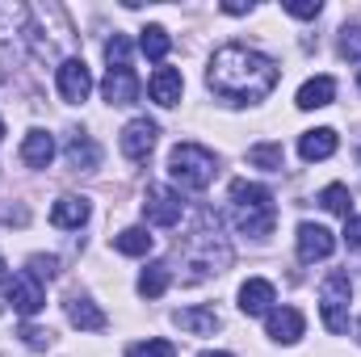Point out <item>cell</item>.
<instances>
[{"label":"cell","instance_id":"25","mask_svg":"<svg viewBox=\"0 0 361 357\" xmlns=\"http://www.w3.org/2000/svg\"><path fill=\"white\" fill-rule=\"evenodd\" d=\"M248 164L265 169V173H281V164H286L281 143H257V147H248Z\"/></svg>","mask_w":361,"mask_h":357},{"label":"cell","instance_id":"38","mask_svg":"<svg viewBox=\"0 0 361 357\" xmlns=\"http://www.w3.org/2000/svg\"><path fill=\"white\" fill-rule=\"evenodd\" d=\"M357 341H361V320H357Z\"/></svg>","mask_w":361,"mask_h":357},{"label":"cell","instance_id":"5","mask_svg":"<svg viewBox=\"0 0 361 357\" xmlns=\"http://www.w3.org/2000/svg\"><path fill=\"white\" fill-rule=\"evenodd\" d=\"M349 303H353V282L349 273H328L324 286H319V315H324V328L332 337L349 332Z\"/></svg>","mask_w":361,"mask_h":357},{"label":"cell","instance_id":"30","mask_svg":"<svg viewBox=\"0 0 361 357\" xmlns=\"http://www.w3.org/2000/svg\"><path fill=\"white\" fill-rule=\"evenodd\" d=\"M21 345H25V349H51V345H55V332L25 324V328H21Z\"/></svg>","mask_w":361,"mask_h":357},{"label":"cell","instance_id":"17","mask_svg":"<svg viewBox=\"0 0 361 357\" xmlns=\"http://www.w3.org/2000/svg\"><path fill=\"white\" fill-rule=\"evenodd\" d=\"M336 131L332 126H319V131H307L302 139H298V156L307 160V164H315V160H328L332 152H336Z\"/></svg>","mask_w":361,"mask_h":357},{"label":"cell","instance_id":"7","mask_svg":"<svg viewBox=\"0 0 361 357\" xmlns=\"http://www.w3.org/2000/svg\"><path fill=\"white\" fill-rule=\"evenodd\" d=\"M156 135H160V126L152 122V118H130L126 126H122V139H118V147H122V156L126 160H147L152 156V147H156Z\"/></svg>","mask_w":361,"mask_h":357},{"label":"cell","instance_id":"1","mask_svg":"<svg viewBox=\"0 0 361 357\" xmlns=\"http://www.w3.org/2000/svg\"><path fill=\"white\" fill-rule=\"evenodd\" d=\"M277 63L269 55H261L257 47H244V42H227L214 51L210 59V72H206V85L214 97H223L227 105H252L261 97H269L277 85Z\"/></svg>","mask_w":361,"mask_h":357},{"label":"cell","instance_id":"20","mask_svg":"<svg viewBox=\"0 0 361 357\" xmlns=\"http://www.w3.org/2000/svg\"><path fill=\"white\" fill-rule=\"evenodd\" d=\"M68 164L72 169H85V173L101 164V147L92 143V135H85V131H72L68 135Z\"/></svg>","mask_w":361,"mask_h":357},{"label":"cell","instance_id":"16","mask_svg":"<svg viewBox=\"0 0 361 357\" xmlns=\"http://www.w3.org/2000/svg\"><path fill=\"white\" fill-rule=\"evenodd\" d=\"M68 320H72L80 332H105V324H109L105 311H101L92 298H85V294H72V298H68Z\"/></svg>","mask_w":361,"mask_h":357},{"label":"cell","instance_id":"31","mask_svg":"<svg viewBox=\"0 0 361 357\" xmlns=\"http://www.w3.org/2000/svg\"><path fill=\"white\" fill-rule=\"evenodd\" d=\"M341 55L345 59H361V25H345L341 30Z\"/></svg>","mask_w":361,"mask_h":357},{"label":"cell","instance_id":"15","mask_svg":"<svg viewBox=\"0 0 361 357\" xmlns=\"http://www.w3.org/2000/svg\"><path fill=\"white\" fill-rule=\"evenodd\" d=\"M173 324H177L180 332H189V337H214L223 320H219L214 307H185V311L173 315Z\"/></svg>","mask_w":361,"mask_h":357},{"label":"cell","instance_id":"6","mask_svg":"<svg viewBox=\"0 0 361 357\" xmlns=\"http://www.w3.org/2000/svg\"><path fill=\"white\" fill-rule=\"evenodd\" d=\"M180 214H185V202H180L177 189H169V185H147V193H143V219H147L152 227H177Z\"/></svg>","mask_w":361,"mask_h":357},{"label":"cell","instance_id":"19","mask_svg":"<svg viewBox=\"0 0 361 357\" xmlns=\"http://www.w3.org/2000/svg\"><path fill=\"white\" fill-rule=\"evenodd\" d=\"M21 160H25L30 169H47V164L55 160V139H51L47 131H30V135L21 139Z\"/></svg>","mask_w":361,"mask_h":357},{"label":"cell","instance_id":"34","mask_svg":"<svg viewBox=\"0 0 361 357\" xmlns=\"http://www.w3.org/2000/svg\"><path fill=\"white\" fill-rule=\"evenodd\" d=\"M223 13H252V4H244V0H227Z\"/></svg>","mask_w":361,"mask_h":357},{"label":"cell","instance_id":"13","mask_svg":"<svg viewBox=\"0 0 361 357\" xmlns=\"http://www.w3.org/2000/svg\"><path fill=\"white\" fill-rule=\"evenodd\" d=\"M273 303H277V290H273V282H265V277H248L240 286V311L244 315H269Z\"/></svg>","mask_w":361,"mask_h":357},{"label":"cell","instance_id":"27","mask_svg":"<svg viewBox=\"0 0 361 357\" xmlns=\"http://www.w3.org/2000/svg\"><path fill=\"white\" fill-rule=\"evenodd\" d=\"M126 357H177V345L156 337V341H139V345H130Z\"/></svg>","mask_w":361,"mask_h":357},{"label":"cell","instance_id":"24","mask_svg":"<svg viewBox=\"0 0 361 357\" xmlns=\"http://www.w3.org/2000/svg\"><path fill=\"white\" fill-rule=\"evenodd\" d=\"M139 47H143V55H147V59H156V63H160V59L173 51V38H169V30H164V25H147V30H143V38H139Z\"/></svg>","mask_w":361,"mask_h":357},{"label":"cell","instance_id":"39","mask_svg":"<svg viewBox=\"0 0 361 357\" xmlns=\"http://www.w3.org/2000/svg\"><path fill=\"white\" fill-rule=\"evenodd\" d=\"M357 85H361V72H357Z\"/></svg>","mask_w":361,"mask_h":357},{"label":"cell","instance_id":"9","mask_svg":"<svg viewBox=\"0 0 361 357\" xmlns=\"http://www.w3.org/2000/svg\"><path fill=\"white\" fill-rule=\"evenodd\" d=\"M8 303H13V311L17 315H38L42 311V303H47V290H42V282L38 277H30V273H17L13 277V286H8Z\"/></svg>","mask_w":361,"mask_h":357},{"label":"cell","instance_id":"36","mask_svg":"<svg viewBox=\"0 0 361 357\" xmlns=\"http://www.w3.org/2000/svg\"><path fill=\"white\" fill-rule=\"evenodd\" d=\"M197 357H231V353H210V349H206V353H197Z\"/></svg>","mask_w":361,"mask_h":357},{"label":"cell","instance_id":"14","mask_svg":"<svg viewBox=\"0 0 361 357\" xmlns=\"http://www.w3.org/2000/svg\"><path fill=\"white\" fill-rule=\"evenodd\" d=\"M92 214L89 198H80V193H63L55 206H51V223L55 227H63V231H76V227H85Z\"/></svg>","mask_w":361,"mask_h":357},{"label":"cell","instance_id":"21","mask_svg":"<svg viewBox=\"0 0 361 357\" xmlns=\"http://www.w3.org/2000/svg\"><path fill=\"white\" fill-rule=\"evenodd\" d=\"M332 97H336V80L315 76V80H307L298 89V109H324V105H332Z\"/></svg>","mask_w":361,"mask_h":357},{"label":"cell","instance_id":"35","mask_svg":"<svg viewBox=\"0 0 361 357\" xmlns=\"http://www.w3.org/2000/svg\"><path fill=\"white\" fill-rule=\"evenodd\" d=\"M4 282H8V269H4V261H0V286H4Z\"/></svg>","mask_w":361,"mask_h":357},{"label":"cell","instance_id":"22","mask_svg":"<svg viewBox=\"0 0 361 357\" xmlns=\"http://www.w3.org/2000/svg\"><path fill=\"white\" fill-rule=\"evenodd\" d=\"M169 282H173V265L169 261H152V265L139 273V294L143 298H160L169 290Z\"/></svg>","mask_w":361,"mask_h":357},{"label":"cell","instance_id":"12","mask_svg":"<svg viewBox=\"0 0 361 357\" xmlns=\"http://www.w3.org/2000/svg\"><path fill=\"white\" fill-rule=\"evenodd\" d=\"M265 328H269V337L277 341V345H294V341L302 337L307 320H302L298 307H273L269 315H265Z\"/></svg>","mask_w":361,"mask_h":357},{"label":"cell","instance_id":"3","mask_svg":"<svg viewBox=\"0 0 361 357\" xmlns=\"http://www.w3.org/2000/svg\"><path fill=\"white\" fill-rule=\"evenodd\" d=\"M231 219L244 236H269L277 223V202L257 181H231Z\"/></svg>","mask_w":361,"mask_h":357},{"label":"cell","instance_id":"37","mask_svg":"<svg viewBox=\"0 0 361 357\" xmlns=\"http://www.w3.org/2000/svg\"><path fill=\"white\" fill-rule=\"evenodd\" d=\"M0 139H4V118H0Z\"/></svg>","mask_w":361,"mask_h":357},{"label":"cell","instance_id":"28","mask_svg":"<svg viewBox=\"0 0 361 357\" xmlns=\"http://www.w3.org/2000/svg\"><path fill=\"white\" fill-rule=\"evenodd\" d=\"M25 273L38 277V282H42V277L51 282V277H59V257H42V253H34V257L25 261Z\"/></svg>","mask_w":361,"mask_h":357},{"label":"cell","instance_id":"32","mask_svg":"<svg viewBox=\"0 0 361 357\" xmlns=\"http://www.w3.org/2000/svg\"><path fill=\"white\" fill-rule=\"evenodd\" d=\"M286 13L307 21V17H319V13H324V4H319V0H290V4H286Z\"/></svg>","mask_w":361,"mask_h":357},{"label":"cell","instance_id":"33","mask_svg":"<svg viewBox=\"0 0 361 357\" xmlns=\"http://www.w3.org/2000/svg\"><path fill=\"white\" fill-rule=\"evenodd\" d=\"M345 244L349 248H361V214H349L345 219Z\"/></svg>","mask_w":361,"mask_h":357},{"label":"cell","instance_id":"10","mask_svg":"<svg viewBox=\"0 0 361 357\" xmlns=\"http://www.w3.org/2000/svg\"><path fill=\"white\" fill-rule=\"evenodd\" d=\"M89 92H92L89 63H85V59H63V63H59V97L72 101V105H80Z\"/></svg>","mask_w":361,"mask_h":357},{"label":"cell","instance_id":"8","mask_svg":"<svg viewBox=\"0 0 361 357\" xmlns=\"http://www.w3.org/2000/svg\"><path fill=\"white\" fill-rule=\"evenodd\" d=\"M139 92H143V85H139V76L130 72V63L109 68V72H105V80H101V97H105L109 105H135V101H139Z\"/></svg>","mask_w":361,"mask_h":357},{"label":"cell","instance_id":"11","mask_svg":"<svg viewBox=\"0 0 361 357\" xmlns=\"http://www.w3.org/2000/svg\"><path fill=\"white\" fill-rule=\"evenodd\" d=\"M332 248H336V240H332L328 227H319V223H302L298 227V261H307V265L328 261Z\"/></svg>","mask_w":361,"mask_h":357},{"label":"cell","instance_id":"26","mask_svg":"<svg viewBox=\"0 0 361 357\" xmlns=\"http://www.w3.org/2000/svg\"><path fill=\"white\" fill-rule=\"evenodd\" d=\"M319 206L332 210V214H345V219H349V214H353V193H349L345 185H328V189L319 193Z\"/></svg>","mask_w":361,"mask_h":357},{"label":"cell","instance_id":"29","mask_svg":"<svg viewBox=\"0 0 361 357\" xmlns=\"http://www.w3.org/2000/svg\"><path fill=\"white\" fill-rule=\"evenodd\" d=\"M105 59H109V68L130 63V38H126V34H114V38L105 42Z\"/></svg>","mask_w":361,"mask_h":357},{"label":"cell","instance_id":"4","mask_svg":"<svg viewBox=\"0 0 361 357\" xmlns=\"http://www.w3.org/2000/svg\"><path fill=\"white\" fill-rule=\"evenodd\" d=\"M219 173V160L210 147L202 143H177L173 156H169V177L177 181L180 189H206Z\"/></svg>","mask_w":361,"mask_h":357},{"label":"cell","instance_id":"2","mask_svg":"<svg viewBox=\"0 0 361 357\" xmlns=\"http://www.w3.org/2000/svg\"><path fill=\"white\" fill-rule=\"evenodd\" d=\"M180 265L193 269V273H189V282H202V277L223 273V269L231 265V248H227V240L219 236V214H210V210H206V214L197 219V227L185 236Z\"/></svg>","mask_w":361,"mask_h":357},{"label":"cell","instance_id":"23","mask_svg":"<svg viewBox=\"0 0 361 357\" xmlns=\"http://www.w3.org/2000/svg\"><path fill=\"white\" fill-rule=\"evenodd\" d=\"M152 244H156V236H147V227H126V231L114 236V248H118L122 257H147Z\"/></svg>","mask_w":361,"mask_h":357},{"label":"cell","instance_id":"18","mask_svg":"<svg viewBox=\"0 0 361 357\" xmlns=\"http://www.w3.org/2000/svg\"><path fill=\"white\" fill-rule=\"evenodd\" d=\"M180 89H185V80H180L177 68H156V76L147 80V92H152L156 105H177Z\"/></svg>","mask_w":361,"mask_h":357}]
</instances>
